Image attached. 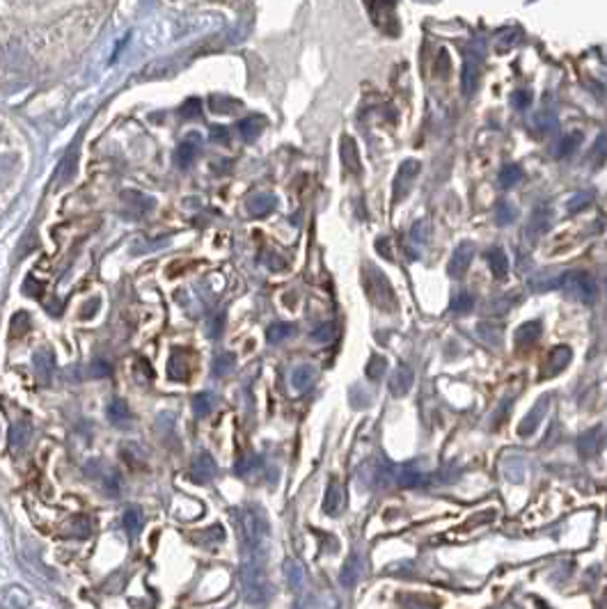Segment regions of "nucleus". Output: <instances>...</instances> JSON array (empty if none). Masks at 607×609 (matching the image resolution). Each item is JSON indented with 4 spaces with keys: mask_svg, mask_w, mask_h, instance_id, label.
Returning a JSON list of instances; mask_svg holds the SVG:
<instances>
[{
    "mask_svg": "<svg viewBox=\"0 0 607 609\" xmlns=\"http://www.w3.org/2000/svg\"><path fill=\"white\" fill-rule=\"evenodd\" d=\"M234 364H236L234 353H220V356L213 360L211 371H213V376H225V373L232 371V366H234Z\"/></svg>",
    "mask_w": 607,
    "mask_h": 609,
    "instance_id": "nucleus-36",
    "label": "nucleus"
},
{
    "mask_svg": "<svg viewBox=\"0 0 607 609\" xmlns=\"http://www.w3.org/2000/svg\"><path fill=\"white\" fill-rule=\"evenodd\" d=\"M412 380H415V373H412L410 366H406V364L397 366V369L392 371L390 383H388L390 394L392 397H404V394H408L412 387Z\"/></svg>",
    "mask_w": 607,
    "mask_h": 609,
    "instance_id": "nucleus-11",
    "label": "nucleus"
},
{
    "mask_svg": "<svg viewBox=\"0 0 607 609\" xmlns=\"http://www.w3.org/2000/svg\"><path fill=\"white\" fill-rule=\"evenodd\" d=\"M199 108H202V103H199V99H188L184 105H182V117L184 119H193L199 115Z\"/></svg>",
    "mask_w": 607,
    "mask_h": 609,
    "instance_id": "nucleus-52",
    "label": "nucleus"
},
{
    "mask_svg": "<svg viewBox=\"0 0 607 609\" xmlns=\"http://www.w3.org/2000/svg\"><path fill=\"white\" fill-rule=\"evenodd\" d=\"M591 204V192H578V195H573L571 199H569V211H580V209H584V206H589Z\"/></svg>",
    "mask_w": 607,
    "mask_h": 609,
    "instance_id": "nucleus-51",
    "label": "nucleus"
},
{
    "mask_svg": "<svg viewBox=\"0 0 607 609\" xmlns=\"http://www.w3.org/2000/svg\"><path fill=\"white\" fill-rule=\"evenodd\" d=\"M520 42V30H516V28H509V30H502L497 35V44H495V49H497V53H506L509 49H513V46H516Z\"/></svg>",
    "mask_w": 607,
    "mask_h": 609,
    "instance_id": "nucleus-37",
    "label": "nucleus"
},
{
    "mask_svg": "<svg viewBox=\"0 0 607 609\" xmlns=\"http://www.w3.org/2000/svg\"><path fill=\"white\" fill-rule=\"evenodd\" d=\"M530 103H532V92L530 90H518L516 95L511 97V105L516 110H525V108H530Z\"/></svg>",
    "mask_w": 607,
    "mask_h": 609,
    "instance_id": "nucleus-49",
    "label": "nucleus"
},
{
    "mask_svg": "<svg viewBox=\"0 0 607 609\" xmlns=\"http://www.w3.org/2000/svg\"><path fill=\"white\" fill-rule=\"evenodd\" d=\"M344 508V488L339 481H330L328 490H325V499H323V511L328 515H339Z\"/></svg>",
    "mask_w": 607,
    "mask_h": 609,
    "instance_id": "nucleus-16",
    "label": "nucleus"
},
{
    "mask_svg": "<svg viewBox=\"0 0 607 609\" xmlns=\"http://www.w3.org/2000/svg\"><path fill=\"white\" fill-rule=\"evenodd\" d=\"M284 577H286V582H289L291 588H300V586H303V582H305V573H303V568L296 564V561H286V564H284Z\"/></svg>",
    "mask_w": 607,
    "mask_h": 609,
    "instance_id": "nucleus-39",
    "label": "nucleus"
},
{
    "mask_svg": "<svg viewBox=\"0 0 607 609\" xmlns=\"http://www.w3.org/2000/svg\"><path fill=\"white\" fill-rule=\"evenodd\" d=\"M408 609H438V605L433 600H429L426 595H404L401 598Z\"/></svg>",
    "mask_w": 607,
    "mask_h": 609,
    "instance_id": "nucleus-45",
    "label": "nucleus"
},
{
    "mask_svg": "<svg viewBox=\"0 0 607 609\" xmlns=\"http://www.w3.org/2000/svg\"><path fill=\"white\" fill-rule=\"evenodd\" d=\"M385 369H388V362H385V358L381 356H371L369 364H367V376H369L371 380H381Z\"/></svg>",
    "mask_w": 607,
    "mask_h": 609,
    "instance_id": "nucleus-43",
    "label": "nucleus"
},
{
    "mask_svg": "<svg viewBox=\"0 0 607 609\" xmlns=\"http://www.w3.org/2000/svg\"><path fill=\"white\" fill-rule=\"evenodd\" d=\"M486 261H488L493 275H495L497 279L506 277V273H509V259H506L502 247H493V250L486 252Z\"/></svg>",
    "mask_w": 607,
    "mask_h": 609,
    "instance_id": "nucleus-19",
    "label": "nucleus"
},
{
    "mask_svg": "<svg viewBox=\"0 0 607 609\" xmlns=\"http://www.w3.org/2000/svg\"><path fill=\"white\" fill-rule=\"evenodd\" d=\"M417 172H419L417 160H406V163L399 167L397 177H395V184H392V195H395V202H401L404 195H408L410 184H412V179L417 177Z\"/></svg>",
    "mask_w": 607,
    "mask_h": 609,
    "instance_id": "nucleus-8",
    "label": "nucleus"
},
{
    "mask_svg": "<svg viewBox=\"0 0 607 609\" xmlns=\"http://www.w3.org/2000/svg\"><path fill=\"white\" fill-rule=\"evenodd\" d=\"M364 289L367 296L381 312H395L397 310V296L392 289L390 279L383 275L378 269H367L364 273Z\"/></svg>",
    "mask_w": 607,
    "mask_h": 609,
    "instance_id": "nucleus-3",
    "label": "nucleus"
},
{
    "mask_svg": "<svg viewBox=\"0 0 607 609\" xmlns=\"http://www.w3.org/2000/svg\"><path fill=\"white\" fill-rule=\"evenodd\" d=\"M28 327H30V316L25 312H16L14 316H12V330H10L12 337H21Z\"/></svg>",
    "mask_w": 607,
    "mask_h": 609,
    "instance_id": "nucleus-44",
    "label": "nucleus"
},
{
    "mask_svg": "<svg viewBox=\"0 0 607 609\" xmlns=\"http://www.w3.org/2000/svg\"><path fill=\"white\" fill-rule=\"evenodd\" d=\"M223 538H225V530L220 525H213L206 532H202V536H199V543H220Z\"/></svg>",
    "mask_w": 607,
    "mask_h": 609,
    "instance_id": "nucleus-48",
    "label": "nucleus"
},
{
    "mask_svg": "<svg viewBox=\"0 0 607 609\" xmlns=\"http://www.w3.org/2000/svg\"><path fill=\"white\" fill-rule=\"evenodd\" d=\"M211 140H216V142H227V129H225V126H213Z\"/></svg>",
    "mask_w": 607,
    "mask_h": 609,
    "instance_id": "nucleus-58",
    "label": "nucleus"
},
{
    "mask_svg": "<svg viewBox=\"0 0 607 609\" xmlns=\"http://www.w3.org/2000/svg\"><path fill=\"white\" fill-rule=\"evenodd\" d=\"M264 557L266 554H243L241 564V586L243 595L250 605H262L269 598V582L264 573Z\"/></svg>",
    "mask_w": 607,
    "mask_h": 609,
    "instance_id": "nucleus-2",
    "label": "nucleus"
},
{
    "mask_svg": "<svg viewBox=\"0 0 607 609\" xmlns=\"http://www.w3.org/2000/svg\"><path fill=\"white\" fill-rule=\"evenodd\" d=\"M37 247V234L35 232H28L21 240V247H18V257H25L30 250H35Z\"/></svg>",
    "mask_w": 607,
    "mask_h": 609,
    "instance_id": "nucleus-53",
    "label": "nucleus"
},
{
    "mask_svg": "<svg viewBox=\"0 0 607 609\" xmlns=\"http://www.w3.org/2000/svg\"><path fill=\"white\" fill-rule=\"evenodd\" d=\"M32 369H35V376L42 380V383H49L53 376V369H55V358L49 348H39V351L32 356Z\"/></svg>",
    "mask_w": 607,
    "mask_h": 609,
    "instance_id": "nucleus-12",
    "label": "nucleus"
},
{
    "mask_svg": "<svg viewBox=\"0 0 607 609\" xmlns=\"http://www.w3.org/2000/svg\"><path fill=\"white\" fill-rule=\"evenodd\" d=\"M339 153H342V163H344L346 170H349L351 174H356V177H358V174L362 172V165H360V153H358L356 140L346 136V138L342 140V147H339Z\"/></svg>",
    "mask_w": 607,
    "mask_h": 609,
    "instance_id": "nucleus-14",
    "label": "nucleus"
},
{
    "mask_svg": "<svg viewBox=\"0 0 607 609\" xmlns=\"http://www.w3.org/2000/svg\"><path fill=\"white\" fill-rule=\"evenodd\" d=\"M475 252H477L475 243H470V240H463V243L458 245L456 250H454L449 264H447V273H449V277H454V279L463 277L465 271L470 269L472 259H475Z\"/></svg>",
    "mask_w": 607,
    "mask_h": 609,
    "instance_id": "nucleus-7",
    "label": "nucleus"
},
{
    "mask_svg": "<svg viewBox=\"0 0 607 609\" xmlns=\"http://www.w3.org/2000/svg\"><path fill=\"white\" fill-rule=\"evenodd\" d=\"M376 250L381 252V257H385V259H395V254H392V245H390V240L388 238H378L376 240Z\"/></svg>",
    "mask_w": 607,
    "mask_h": 609,
    "instance_id": "nucleus-57",
    "label": "nucleus"
},
{
    "mask_svg": "<svg viewBox=\"0 0 607 609\" xmlns=\"http://www.w3.org/2000/svg\"><path fill=\"white\" fill-rule=\"evenodd\" d=\"M168 376H170L172 380H186V378H188V364H186V360H184V358H179V356H172V358H170Z\"/></svg>",
    "mask_w": 607,
    "mask_h": 609,
    "instance_id": "nucleus-42",
    "label": "nucleus"
},
{
    "mask_svg": "<svg viewBox=\"0 0 607 609\" xmlns=\"http://www.w3.org/2000/svg\"><path fill=\"white\" fill-rule=\"evenodd\" d=\"M573 358V351L569 346H557L555 351L550 353L548 362H545V376H555V373L564 371L566 364L571 362Z\"/></svg>",
    "mask_w": 607,
    "mask_h": 609,
    "instance_id": "nucleus-18",
    "label": "nucleus"
},
{
    "mask_svg": "<svg viewBox=\"0 0 607 609\" xmlns=\"http://www.w3.org/2000/svg\"><path fill=\"white\" fill-rule=\"evenodd\" d=\"M195 156H197V147L190 142V140H186V142H182L179 145V149H177V163H179V167H190L193 163H195Z\"/></svg>",
    "mask_w": 607,
    "mask_h": 609,
    "instance_id": "nucleus-34",
    "label": "nucleus"
},
{
    "mask_svg": "<svg viewBox=\"0 0 607 609\" xmlns=\"http://www.w3.org/2000/svg\"><path fill=\"white\" fill-rule=\"evenodd\" d=\"M124 202L129 204V206H136L138 209V213H145V211H151L154 209V197H149V195H143V192H138V190H126L124 192Z\"/></svg>",
    "mask_w": 607,
    "mask_h": 609,
    "instance_id": "nucleus-27",
    "label": "nucleus"
},
{
    "mask_svg": "<svg viewBox=\"0 0 607 609\" xmlns=\"http://www.w3.org/2000/svg\"><path fill=\"white\" fill-rule=\"evenodd\" d=\"M520 179H523V170H520L516 163H509V165H504L502 170H499L497 182H499L502 188H513L516 184H520Z\"/></svg>",
    "mask_w": 607,
    "mask_h": 609,
    "instance_id": "nucleus-29",
    "label": "nucleus"
},
{
    "mask_svg": "<svg viewBox=\"0 0 607 609\" xmlns=\"http://www.w3.org/2000/svg\"><path fill=\"white\" fill-rule=\"evenodd\" d=\"M538 337H541V323H538V321H527V323H523L516 330L513 341H516L518 348H530L536 344Z\"/></svg>",
    "mask_w": 607,
    "mask_h": 609,
    "instance_id": "nucleus-15",
    "label": "nucleus"
},
{
    "mask_svg": "<svg viewBox=\"0 0 607 609\" xmlns=\"http://www.w3.org/2000/svg\"><path fill=\"white\" fill-rule=\"evenodd\" d=\"M534 124L536 129L541 133H552L557 131V119L550 115V112H538V115L534 117Z\"/></svg>",
    "mask_w": 607,
    "mask_h": 609,
    "instance_id": "nucleus-46",
    "label": "nucleus"
},
{
    "mask_svg": "<svg viewBox=\"0 0 607 609\" xmlns=\"http://www.w3.org/2000/svg\"><path fill=\"white\" fill-rule=\"evenodd\" d=\"M516 216H518L516 206H513L511 202H506V199H499L497 206H495V223L499 227H506V225H511L513 220H516Z\"/></svg>",
    "mask_w": 607,
    "mask_h": 609,
    "instance_id": "nucleus-33",
    "label": "nucleus"
},
{
    "mask_svg": "<svg viewBox=\"0 0 607 609\" xmlns=\"http://www.w3.org/2000/svg\"><path fill=\"white\" fill-rule=\"evenodd\" d=\"M108 373H110V364H108V362H103V360H97V362H92V364H90V376L103 378V376H108Z\"/></svg>",
    "mask_w": 607,
    "mask_h": 609,
    "instance_id": "nucleus-54",
    "label": "nucleus"
},
{
    "mask_svg": "<svg viewBox=\"0 0 607 609\" xmlns=\"http://www.w3.org/2000/svg\"><path fill=\"white\" fill-rule=\"evenodd\" d=\"M213 406H216V399H213V394L209 392H199L195 394V399H193V410H195V414H199V417H206Z\"/></svg>",
    "mask_w": 607,
    "mask_h": 609,
    "instance_id": "nucleus-35",
    "label": "nucleus"
},
{
    "mask_svg": "<svg viewBox=\"0 0 607 609\" xmlns=\"http://www.w3.org/2000/svg\"><path fill=\"white\" fill-rule=\"evenodd\" d=\"M479 87V60L468 53L463 62V71H461V92L465 97H472Z\"/></svg>",
    "mask_w": 607,
    "mask_h": 609,
    "instance_id": "nucleus-10",
    "label": "nucleus"
},
{
    "mask_svg": "<svg viewBox=\"0 0 607 609\" xmlns=\"http://www.w3.org/2000/svg\"><path fill=\"white\" fill-rule=\"evenodd\" d=\"M23 291H25V296H30V298H42V284L35 282V279H32V277L25 279Z\"/></svg>",
    "mask_w": 607,
    "mask_h": 609,
    "instance_id": "nucleus-56",
    "label": "nucleus"
},
{
    "mask_svg": "<svg viewBox=\"0 0 607 609\" xmlns=\"http://www.w3.org/2000/svg\"><path fill=\"white\" fill-rule=\"evenodd\" d=\"M337 598L332 593H312L305 598L300 609H337Z\"/></svg>",
    "mask_w": 607,
    "mask_h": 609,
    "instance_id": "nucleus-25",
    "label": "nucleus"
},
{
    "mask_svg": "<svg viewBox=\"0 0 607 609\" xmlns=\"http://www.w3.org/2000/svg\"><path fill=\"white\" fill-rule=\"evenodd\" d=\"M582 142V133H571V136H564L562 140H559V145L555 147V156L557 158H566L571 156L573 151L578 149V145Z\"/></svg>",
    "mask_w": 607,
    "mask_h": 609,
    "instance_id": "nucleus-31",
    "label": "nucleus"
},
{
    "mask_svg": "<svg viewBox=\"0 0 607 609\" xmlns=\"http://www.w3.org/2000/svg\"><path fill=\"white\" fill-rule=\"evenodd\" d=\"M289 334H293L291 323H273L269 330H266V339H269L271 344H280V341H284Z\"/></svg>",
    "mask_w": 607,
    "mask_h": 609,
    "instance_id": "nucleus-40",
    "label": "nucleus"
},
{
    "mask_svg": "<svg viewBox=\"0 0 607 609\" xmlns=\"http://www.w3.org/2000/svg\"><path fill=\"white\" fill-rule=\"evenodd\" d=\"M262 129H264L262 117H248V119H243V122H238V133H241V138L245 142H252V140L262 133Z\"/></svg>",
    "mask_w": 607,
    "mask_h": 609,
    "instance_id": "nucleus-28",
    "label": "nucleus"
},
{
    "mask_svg": "<svg viewBox=\"0 0 607 609\" xmlns=\"http://www.w3.org/2000/svg\"><path fill=\"white\" fill-rule=\"evenodd\" d=\"M586 160L593 165H600L607 160V133H603V136H598V140L593 142L589 156H586Z\"/></svg>",
    "mask_w": 607,
    "mask_h": 609,
    "instance_id": "nucleus-38",
    "label": "nucleus"
},
{
    "mask_svg": "<svg viewBox=\"0 0 607 609\" xmlns=\"http://www.w3.org/2000/svg\"><path fill=\"white\" fill-rule=\"evenodd\" d=\"M479 337H482L484 341H488L491 346H495L497 341H499V337H502V330H499V327H495V325H482L479 323Z\"/></svg>",
    "mask_w": 607,
    "mask_h": 609,
    "instance_id": "nucleus-47",
    "label": "nucleus"
},
{
    "mask_svg": "<svg viewBox=\"0 0 607 609\" xmlns=\"http://www.w3.org/2000/svg\"><path fill=\"white\" fill-rule=\"evenodd\" d=\"M216 472H218V465L211 453H199L190 465V479L197 481V484H209V481L216 477Z\"/></svg>",
    "mask_w": 607,
    "mask_h": 609,
    "instance_id": "nucleus-9",
    "label": "nucleus"
},
{
    "mask_svg": "<svg viewBox=\"0 0 607 609\" xmlns=\"http://www.w3.org/2000/svg\"><path fill=\"white\" fill-rule=\"evenodd\" d=\"M559 282H562V273L555 275V273H550V271H541L530 279V289L532 291H552V289H559Z\"/></svg>",
    "mask_w": 607,
    "mask_h": 609,
    "instance_id": "nucleus-22",
    "label": "nucleus"
},
{
    "mask_svg": "<svg viewBox=\"0 0 607 609\" xmlns=\"http://www.w3.org/2000/svg\"><path fill=\"white\" fill-rule=\"evenodd\" d=\"M552 220H555V211H552V206L548 202L538 204L536 209L532 211V216L525 225L527 240H532V243H534V240L545 236V234L550 232V227H552Z\"/></svg>",
    "mask_w": 607,
    "mask_h": 609,
    "instance_id": "nucleus-6",
    "label": "nucleus"
},
{
    "mask_svg": "<svg viewBox=\"0 0 607 609\" xmlns=\"http://www.w3.org/2000/svg\"><path fill=\"white\" fill-rule=\"evenodd\" d=\"M259 465V458L257 456H250V458H243L241 463L236 465V474H241V477H245L250 470H255V467Z\"/></svg>",
    "mask_w": 607,
    "mask_h": 609,
    "instance_id": "nucleus-55",
    "label": "nucleus"
},
{
    "mask_svg": "<svg viewBox=\"0 0 607 609\" xmlns=\"http://www.w3.org/2000/svg\"><path fill=\"white\" fill-rule=\"evenodd\" d=\"M238 534H241L243 554H266V538H269V520L259 508H241L236 515Z\"/></svg>",
    "mask_w": 607,
    "mask_h": 609,
    "instance_id": "nucleus-1",
    "label": "nucleus"
},
{
    "mask_svg": "<svg viewBox=\"0 0 607 609\" xmlns=\"http://www.w3.org/2000/svg\"><path fill=\"white\" fill-rule=\"evenodd\" d=\"M360 573H362V557L360 554H353L349 557V561L344 564L342 573H339V582L342 586H353L360 580Z\"/></svg>",
    "mask_w": 607,
    "mask_h": 609,
    "instance_id": "nucleus-21",
    "label": "nucleus"
},
{
    "mask_svg": "<svg viewBox=\"0 0 607 609\" xmlns=\"http://www.w3.org/2000/svg\"><path fill=\"white\" fill-rule=\"evenodd\" d=\"M73 172H76V149L69 151L62 160H60V165H58V170H55V182L60 186L66 184L73 177Z\"/></svg>",
    "mask_w": 607,
    "mask_h": 609,
    "instance_id": "nucleus-26",
    "label": "nucleus"
},
{
    "mask_svg": "<svg viewBox=\"0 0 607 609\" xmlns=\"http://www.w3.org/2000/svg\"><path fill=\"white\" fill-rule=\"evenodd\" d=\"M277 199L275 195H271V192H262V195H255L248 199V211L252 213V216H266V213H271L273 209H275Z\"/></svg>",
    "mask_w": 607,
    "mask_h": 609,
    "instance_id": "nucleus-23",
    "label": "nucleus"
},
{
    "mask_svg": "<svg viewBox=\"0 0 607 609\" xmlns=\"http://www.w3.org/2000/svg\"><path fill=\"white\" fill-rule=\"evenodd\" d=\"M314 376L317 373L310 364H300L291 371V387L296 392H308L312 383H314Z\"/></svg>",
    "mask_w": 607,
    "mask_h": 609,
    "instance_id": "nucleus-20",
    "label": "nucleus"
},
{
    "mask_svg": "<svg viewBox=\"0 0 607 609\" xmlns=\"http://www.w3.org/2000/svg\"><path fill=\"white\" fill-rule=\"evenodd\" d=\"M108 417H110L112 424L124 426L126 421L131 419V410H129V406H126V401H122V399L112 401V403L108 406Z\"/></svg>",
    "mask_w": 607,
    "mask_h": 609,
    "instance_id": "nucleus-30",
    "label": "nucleus"
},
{
    "mask_svg": "<svg viewBox=\"0 0 607 609\" xmlns=\"http://www.w3.org/2000/svg\"><path fill=\"white\" fill-rule=\"evenodd\" d=\"M32 438V424L28 419H16L10 428V449L12 451H23L25 445Z\"/></svg>",
    "mask_w": 607,
    "mask_h": 609,
    "instance_id": "nucleus-13",
    "label": "nucleus"
},
{
    "mask_svg": "<svg viewBox=\"0 0 607 609\" xmlns=\"http://www.w3.org/2000/svg\"><path fill=\"white\" fill-rule=\"evenodd\" d=\"M209 103H211V110L213 112H220V115H230V112H234V110H238L241 108V103L236 101V99H230V97H225V95H213L211 99H209Z\"/></svg>",
    "mask_w": 607,
    "mask_h": 609,
    "instance_id": "nucleus-32",
    "label": "nucleus"
},
{
    "mask_svg": "<svg viewBox=\"0 0 607 609\" xmlns=\"http://www.w3.org/2000/svg\"><path fill=\"white\" fill-rule=\"evenodd\" d=\"M545 410H548V397H543L541 401H538V406H534L530 412H527V417L518 424V433L520 435H532V433H534L536 426L541 424V417L545 414Z\"/></svg>",
    "mask_w": 607,
    "mask_h": 609,
    "instance_id": "nucleus-17",
    "label": "nucleus"
},
{
    "mask_svg": "<svg viewBox=\"0 0 607 609\" xmlns=\"http://www.w3.org/2000/svg\"><path fill=\"white\" fill-rule=\"evenodd\" d=\"M559 289L566 293V298L575 300V303H582V305H591L598 296L596 279H593L589 273H580V271L562 273Z\"/></svg>",
    "mask_w": 607,
    "mask_h": 609,
    "instance_id": "nucleus-4",
    "label": "nucleus"
},
{
    "mask_svg": "<svg viewBox=\"0 0 607 609\" xmlns=\"http://www.w3.org/2000/svg\"><path fill=\"white\" fill-rule=\"evenodd\" d=\"M472 310H475V296L468 293V291L458 293V296L451 300V312L454 314H468Z\"/></svg>",
    "mask_w": 607,
    "mask_h": 609,
    "instance_id": "nucleus-41",
    "label": "nucleus"
},
{
    "mask_svg": "<svg viewBox=\"0 0 607 609\" xmlns=\"http://www.w3.org/2000/svg\"><path fill=\"white\" fill-rule=\"evenodd\" d=\"M335 337V325L332 323H323V325H319L314 332H312V339H317V341H321V344H328V341Z\"/></svg>",
    "mask_w": 607,
    "mask_h": 609,
    "instance_id": "nucleus-50",
    "label": "nucleus"
},
{
    "mask_svg": "<svg viewBox=\"0 0 607 609\" xmlns=\"http://www.w3.org/2000/svg\"><path fill=\"white\" fill-rule=\"evenodd\" d=\"M371 14V21L376 28H381L388 37L399 35V21H397V5L395 3H367L364 5Z\"/></svg>",
    "mask_w": 607,
    "mask_h": 609,
    "instance_id": "nucleus-5",
    "label": "nucleus"
},
{
    "mask_svg": "<svg viewBox=\"0 0 607 609\" xmlns=\"http://www.w3.org/2000/svg\"><path fill=\"white\" fill-rule=\"evenodd\" d=\"M122 522H124V530H126V534H129V536L136 538L138 534L143 532V525H145V515H143V511H140L138 506H131V508H126V511H124V518H122Z\"/></svg>",
    "mask_w": 607,
    "mask_h": 609,
    "instance_id": "nucleus-24",
    "label": "nucleus"
}]
</instances>
